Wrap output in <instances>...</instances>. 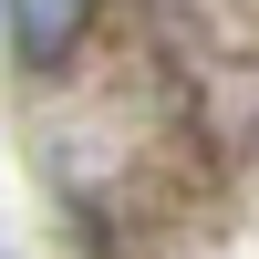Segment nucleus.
I'll return each mask as SVG.
<instances>
[{"instance_id": "obj_1", "label": "nucleus", "mask_w": 259, "mask_h": 259, "mask_svg": "<svg viewBox=\"0 0 259 259\" xmlns=\"http://www.w3.org/2000/svg\"><path fill=\"white\" fill-rule=\"evenodd\" d=\"M83 21H94V0H11V52L41 73V62H62L83 41Z\"/></svg>"}]
</instances>
